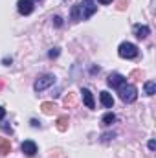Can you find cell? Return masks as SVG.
<instances>
[{
	"mask_svg": "<svg viewBox=\"0 0 156 158\" xmlns=\"http://www.w3.org/2000/svg\"><path fill=\"white\" fill-rule=\"evenodd\" d=\"M127 4H129V0H117V9H119V11H123V9H125V7H127Z\"/></svg>",
	"mask_w": 156,
	"mask_h": 158,
	"instance_id": "ac0fdd59",
	"label": "cell"
},
{
	"mask_svg": "<svg viewBox=\"0 0 156 158\" xmlns=\"http://www.w3.org/2000/svg\"><path fill=\"white\" fill-rule=\"evenodd\" d=\"M97 2H101V4H110L112 0H97Z\"/></svg>",
	"mask_w": 156,
	"mask_h": 158,
	"instance_id": "484cf974",
	"label": "cell"
},
{
	"mask_svg": "<svg viewBox=\"0 0 156 158\" xmlns=\"http://www.w3.org/2000/svg\"><path fill=\"white\" fill-rule=\"evenodd\" d=\"M74 105H76V94L70 92V94L64 98V107H74Z\"/></svg>",
	"mask_w": 156,
	"mask_h": 158,
	"instance_id": "2e32d148",
	"label": "cell"
},
{
	"mask_svg": "<svg viewBox=\"0 0 156 158\" xmlns=\"http://www.w3.org/2000/svg\"><path fill=\"white\" fill-rule=\"evenodd\" d=\"M31 2H35V0H31Z\"/></svg>",
	"mask_w": 156,
	"mask_h": 158,
	"instance_id": "83f0119b",
	"label": "cell"
},
{
	"mask_svg": "<svg viewBox=\"0 0 156 158\" xmlns=\"http://www.w3.org/2000/svg\"><path fill=\"white\" fill-rule=\"evenodd\" d=\"M81 94H83V101H84V105H86L88 109H94V98H92L90 90H88V88H83Z\"/></svg>",
	"mask_w": 156,
	"mask_h": 158,
	"instance_id": "30bf717a",
	"label": "cell"
},
{
	"mask_svg": "<svg viewBox=\"0 0 156 158\" xmlns=\"http://www.w3.org/2000/svg\"><path fill=\"white\" fill-rule=\"evenodd\" d=\"M40 109H42V112H44L46 116H51V114L55 112V109H57V107H55L53 103H50V101H44V103L40 105Z\"/></svg>",
	"mask_w": 156,
	"mask_h": 158,
	"instance_id": "7c38bea8",
	"label": "cell"
},
{
	"mask_svg": "<svg viewBox=\"0 0 156 158\" xmlns=\"http://www.w3.org/2000/svg\"><path fill=\"white\" fill-rule=\"evenodd\" d=\"M4 116H6V109H4V107H0V121L4 119Z\"/></svg>",
	"mask_w": 156,
	"mask_h": 158,
	"instance_id": "603a6c76",
	"label": "cell"
},
{
	"mask_svg": "<svg viewBox=\"0 0 156 158\" xmlns=\"http://www.w3.org/2000/svg\"><path fill=\"white\" fill-rule=\"evenodd\" d=\"M53 83H55V76H51V74H44V76H40V77L35 81L33 88H35L37 92H42V90H46L48 86H51Z\"/></svg>",
	"mask_w": 156,
	"mask_h": 158,
	"instance_id": "277c9868",
	"label": "cell"
},
{
	"mask_svg": "<svg viewBox=\"0 0 156 158\" xmlns=\"http://www.w3.org/2000/svg\"><path fill=\"white\" fill-rule=\"evenodd\" d=\"M101 138H103V142H110V140L114 138V132H107V134H103Z\"/></svg>",
	"mask_w": 156,
	"mask_h": 158,
	"instance_id": "d6986e66",
	"label": "cell"
},
{
	"mask_svg": "<svg viewBox=\"0 0 156 158\" xmlns=\"http://www.w3.org/2000/svg\"><path fill=\"white\" fill-rule=\"evenodd\" d=\"M119 98L123 103H134L138 98V90L134 85H123L119 86Z\"/></svg>",
	"mask_w": 156,
	"mask_h": 158,
	"instance_id": "6da1fadb",
	"label": "cell"
},
{
	"mask_svg": "<svg viewBox=\"0 0 156 158\" xmlns=\"http://www.w3.org/2000/svg\"><path fill=\"white\" fill-rule=\"evenodd\" d=\"M17 7H18V13L20 15H30L33 11V2L31 0H18Z\"/></svg>",
	"mask_w": 156,
	"mask_h": 158,
	"instance_id": "8992f818",
	"label": "cell"
},
{
	"mask_svg": "<svg viewBox=\"0 0 156 158\" xmlns=\"http://www.w3.org/2000/svg\"><path fill=\"white\" fill-rule=\"evenodd\" d=\"M11 151V143L6 138H0V155H7Z\"/></svg>",
	"mask_w": 156,
	"mask_h": 158,
	"instance_id": "5bb4252c",
	"label": "cell"
},
{
	"mask_svg": "<svg viewBox=\"0 0 156 158\" xmlns=\"http://www.w3.org/2000/svg\"><path fill=\"white\" fill-rule=\"evenodd\" d=\"M2 85H4V83H2V81H0V88H2Z\"/></svg>",
	"mask_w": 156,
	"mask_h": 158,
	"instance_id": "4316f807",
	"label": "cell"
},
{
	"mask_svg": "<svg viewBox=\"0 0 156 158\" xmlns=\"http://www.w3.org/2000/svg\"><path fill=\"white\" fill-rule=\"evenodd\" d=\"M149 149H151V151H154V149H156V142H154V140H151V142H149Z\"/></svg>",
	"mask_w": 156,
	"mask_h": 158,
	"instance_id": "7402d4cb",
	"label": "cell"
},
{
	"mask_svg": "<svg viewBox=\"0 0 156 158\" xmlns=\"http://www.w3.org/2000/svg\"><path fill=\"white\" fill-rule=\"evenodd\" d=\"M143 90H145V94H147V96H154V92H156V83H154V81H145V85H143Z\"/></svg>",
	"mask_w": 156,
	"mask_h": 158,
	"instance_id": "4fadbf2b",
	"label": "cell"
},
{
	"mask_svg": "<svg viewBox=\"0 0 156 158\" xmlns=\"http://www.w3.org/2000/svg\"><path fill=\"white\" fill-rule=\"evenodd\" d=\"M114 121H116V116H114L112 112H107V114L103 116V119H101V123H103V125H107V127H109V125H112Z\"/></svg>",
	"mask_w": 156,
	"mask_h": 158,
	"instance_id": "9a60e30c",
	"label": "cell"
},
{
	"mask_svg": "<svg viewBox=\"0 0 156 158\" xmlns=\"http://www.w3.org/2000/svg\"><path fill=\"white\" fill-rule=\"evenodd\" d=\"M4 64H7V66H9V64H11V57H9V59L6 57V59H4Z\"/></svg>",
	"mask_w": 156,
	"mask_h": 158,
	"instance_id": "d4e9b609",
	"label": "cell"
},
{
	"mask_svg": "<svg viewBox=\"0 0 156 158\" xmlns=\"http://www.w3.org/2000/svg\"><path fill=\"white\" fill-rule=\"evenodd\" d=\"M59 55V48H53V50H50V57L53 59V57H57Z\"/></svg>",
	"mask_w": 156,
	"mask_h": 158,
	"instance_id": "44dd1931",
	"label": "cell"
},
{
	"mask_svg": "<svg viewBox=\"0 0 156 158\" xmlns=\"http://www.w3.org/2000/svg\"><path fill=\"white\" fill-rule=\"evenodd\" d=\"M72 20H81V11H79V6H74L72 7Z\"/></svg>",
	"mask_w": 156,
	"mask_h": 158,
	"instance_id": "e0dca14e",
	"label": "cell"
},
{
	"mask_svg": "<svg viewBox=\"0 0 156 158\" xmlns=\"http://www.w3.org/2000/svg\"><path fill=\"white\" fill-rule=\"evenodd\" d=\"M55 123H57V129H59L61 132H64V131L68 129L70 119H68V116H66V114H63V116H59V118H57V121H55Z\"/></svg>",
	"mask_w": 156,
	"mask_h": 158,
	"instance_id": "8fae6325",
	"label": "cell"
},
{
	"mask_svg": "<svg viewBox=\"0 0 156 158\" xmlns=\"http://www.w3.org/2000/svg\"><path fill=\"white\" fill-rule=\"evenodd\" d=\"M40 123L37 121V119H31V127H39Z\"/></svg>",
	"mask_w": 156,
	"mask_h": 158,
	"instance_id": "cb8c5ba5",
	"label": "cell"
},
{
	"mask_svg": "<svg viewBox=\"0 0 156 158\" xmlns=\"http://www.w3.org/2000/svg\"><path fill=\"white\" fill-rule=\"evenodd\" d=\"M97 6L94 0H83V4H79V11H81V20L83 19H90L96 13Z\"/></svg>",
	"mask_w": 156,
	"mask_h": 158,
	"instance_id": "3957f363",
	"label": "cell"
},
{
	"mask_svg": "<svg viewBox=\"0 0 156 158\" xmlns=\"http://www.w3.org/2000/svg\"><path fill=\"white\" fill-rule=\"evenodd\" d=\"M125 81H127V79L123 77L121 74H110L109 79H107L109 86H112V88H119V86H123V85H125Z\"/></svg>",
	"mask_w": 156,
	"mask_h": 158,
	"instance_id": "5b68a950",
	"label": "cell"
},
{
	"mask_svg": "<svg viewBox=\"0 0 156 158\" xmlns=\"http://www.w3.org/2000/svg\"><path fill=\"white\" fill-rule=\"evenodd\" d=\"M22 153H26L28 156H33V155L37 153V145H35V142L26 140V142L22 143Z\"/></svg>",
	"mask_w": 156,
	"mask_h": 158,
	"instance_id": "ba28073f",
	"label": "cell"
},
{
	"mask_svg": "<svg viewBox=\"0 0 156 158\" xmlns=\"http://www.w3.org/2000/svg\"><path fill=\"white\" fill-rule=\"evenodd\" d=\"M53 24H55L57 28H61V26H63V19H61V17H53Z\"/></svg>",
	"mask_w": 156,
	"mask_h": 158,
	"instance_id": "ffe728a7",
	"label": "cell"
},
{
	"mask_svg": "<svg viewBox=\"0 0 156 158\" xmlns=\"http://www.w3.org/2000/svg\"><path fill=\"white\" fill-rule=\"evenodd\" d=\"M99 98H101V103H103L107 109H112V107H114V98H112L107 90H103V92L99 94Z\"/></svg>",
	"mask_w": 156,
	"mask_h": 158,
	"instance_id": "9c48e42d",
	"label": "cell"
},
{
	"mask_svg": "<svg viewBox=\"0 0 156 158\" xmlns=\"http://www.w3.org/2000/svg\"><path fill=\"white\" fill-rule=\"evenodd\" d=\"M149 33H151V30H149L147 26H142V24H136V26H134V35H136L138 39H147Z\"/></svg>",
	"mask_w": 156,
	"mask_h": 158,
	"instance_id": "52a82bcc",
	"label": "cell"
},
{
	"mask_svg": "<svg viewBox=\"0 0 156 158\" xmlns=\"http://www.w3.org/2000/svg\"><path fill=\"white\" fill-rule=\"evenodd\" d=\"M117 53L123 59H134V57H138V48L132 42H121L117 48Z\"/></svg>",
	"mask_w": 156,
	"mask_h": 158,
	"instance_id": "7a4b0ae2",
	"label": "cell"
}]
</instances>
